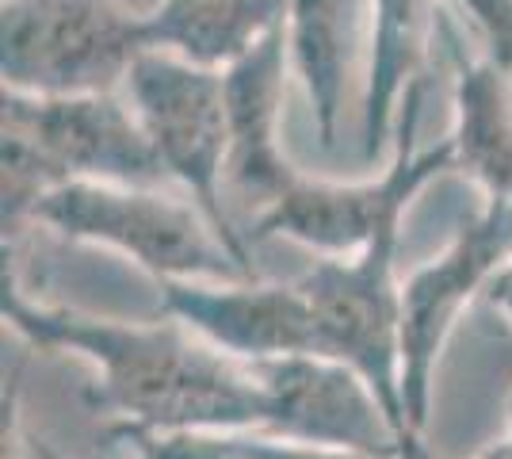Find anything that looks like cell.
I'll list each match as a JSON object with an SVG mask.
<instances>
[{
	"instance_id": "cell-11",
	"label": "cell",
	"mask_w": 512,
	"mask_h": 459,
	"mask_svg": "<svg viewBox=\"0 0 512 459\" xmlns=\"http://www.w3.org/2000/svg\"><path fill=\"white\" fill-rule=\"evenodd\" d=\"M283 23L287 0H165L142 16L150 50H172L207 69L234 66Z\"/></svg>"
},
{
	"instance_id": "cell-15",
	"label": "cell",
	"mask_w": 512,
	"mask_h": 459,
	"mask_svg": "<svg viewBox=\"0 0 512 459\" xmlns=\"http://www.w3.org/2000/svg\"><path fill=\"white\" fill-rule=\"evenodd\" d=\"M237 459H371L348 448H325V444H302V440H249V437H218Z\"/></svg>"
},
{
	"instance_id": "cell-17",
	"label": "cell",
	"mask_w": 512,
	"mask_h": 459,
	"mask_svg": "<svg viewBox=\"0 0 512 459\" xmlns=\"http://www.w3.org/2000/svg\"><path fill=\"white\" fill-rule=\"evenodd\" d=\"M490 299H493V306H501V310L512 314V261L490 280Z\"/></svg>"
},
{
	"instance_id": "cell-8",
	"label": "cell",
	"mask_w": 512,
	"mask_h": 459,
	"mask_svg": "<svg viewBox=\"0 0 512 459\" xmlns=\"http://www.w3.org/2000/svg\"><path fill=\"white\" fill-rule=\"evenodd\" d=\"M249 364L272 402L268 433L302 444L348 448L371 459L406 456L398 425L356 368L325 356H283Z\"/></svg>"
},
{
	"instance_id": "cell-2",
	"label": "cell",
	"mask_w": 512,
	"mask_h": 459,
	"mask_svg": "<svg viewBox=\"0 0 512 459\" xmlns=\"http://www.w3.org/2000/svg\"><path fill=\"white\" fill-rule=\"evenodd\" d=\"M165 176L138 111L115 92L31 96L4 88V207L12 215L73 180L153 188Z\"/></svg>"
},
{
	"instance_id": "cell-5",
	"label": "cell",
	"mask_w": 512,
	"mask_h": 459,
	"mask_svg": "<svg viewBox=\"0 0 512 459\" xmlns=\"http://www.w3.org/2000/svg\"><path fill=\"white\" fill-rule=\"evenodd\" d=\"M127 92L165 173L192 192L195 207L214 222L237 261L249 268L245 241L230 230L218 192V176L226 173L230 161V111L222 69L195 66L172 50H142L127 73Z\"/></svg>"
},
{
	"instance_id": "cell-3",
	"label": "cell",
	"mask_w": 512,
	"mask_h": 459,
	"mask_svg": "<svg viewBox=\"0 0 512 459\" xmlns=\"http://www.w3.org/2000/svg\"><path fill=\"white\" fill-rule=\"evenodd\" d=\"M65 238L111 245L134 257L153 280H222L245 284L253 272L234 257L214 222L188 203L104 180H73L50 188L27 211Z\"/></svg>"
},
{
	"instance_id": "cell-1",
	"label": "cell",
	"mask_w": 512,
	"mask_h": 459,
	"mask_svg": "<svg viewBox=\"0 0 512 459\" xmlns=\"http://www.w3.org/2000/svg\"><path fill=\"white\" fill-rule=\"evenodd\" d=\"M8 322L43 349H73L100 368L92 406L146 433L268 429L272 402L249 360L192 341L180 326H119L69 310L4 299Z\"/></svg>"
},
{
	"instance_id": "cell-10",
	"label": "cell",
	"mask_w": 512,
	"mask_h": 459,
	"mask_svg": "<svg viewBox=\"0 0 512 459\" xmlns=\"http://www.w3.org/2000/svg\"><path fill=\"white\" fill-rule=\"evenodd\" d=\"M283 54H287V23L264 35L260 43L222 69L226 77V111H230V161L226 176L237 188L256 192L268 203L279 199L295 169L283 161L276 142L279 100H283Z\"/></svg>"
},
{
	"instance_id": "cell-12",
	"label": "cell",
	"mask_w": 512,
	"mask_h": 459,
	"mask_svg": "<svg viewBox=\"0 0 512 459\" xmlns=\"http://www.w3.org/2000/svg\"><path fill=\"white\" fill-rule=\"evenodd\" d=\"M360 0H287V46L306 81L321 146H333L352 58L360 54Z\"/></svg>"
},
{
	"instance_id": "cell-13",
	"label": "cell",
	"mask_w": 512,
	"mask_h": 459,
	"mask_svg": "<svg viewBox=\"0 0 512 459\" xmlns=\"http://www.w3.org/2000/svg\"><path fill=\"white\" fill-rule=\"evenodd\" d=\"M455 157L482 176L493 196H512V111L497 62L459 69V138Z\"/></svg>"
},
{
	"instance_id": "cell-6",
	"label": "cell",
	"mask_w": 512,
	"mask_h": 459,
	"mask_svg": "<svg viewBox=\"0 0 512 459\" xmlns=\"http://www.w3.org/2000/svg\"><path fill=\"white\" fill-rule=\"evenodd\" d=\"M406 134L398 142V157L379 180L367 184H321L295 176L291 188L268 203V211L256 222L253 238H295L321 257H356L375 238L398 230V219L406 203L425 180L440 176L455 161V142H444L440 150L413 157V127L421 115V81L406 85Z\"/></svg>"
},
{
	"instance_id": "cell-16",
	"label": "cell",
	"mask_w": 512,
	"mask_h": 459,
	"mask_svg": "<svg viewBox=\"0 0 512 459\" xmlns=\"http://www.w3.org/2000/svg\"><path fill=\"white\" fill-rule=\"evenodd\" d=\"M474 20L482 23L486 39L493 46V58L497 66L509 69L512 66V0H463Z\"/></svg>"
},
{
	"instance_id": "cell-4",
	"label": "cell",
	"mask_w": 512,
	"mask_h": 459,
	"mask_svg": "<svg viewBox=\"0 0 512 459\" xmlns=\"http://www.w3.org/2000/svg\"><path fill=\"white\" fill-rule=\"evenodd\" d=\"M150 50L142 16L111 0H8L4 88L31 96L111 92Z\"/></svg>"
},
{
	"instance_id": "cell-14",
	"label": "cell",
	"mask_w": 512,
	"mask_h": 459,
	"mask_svg": "<svg viewBox=\"0 0 512 459\" xmlns=\"http://www.w3.org/2000/svg\"><path fill=\"white\" fill-rule=\"evenodd\" d=\"M432 27L428 0H379L375 31H371V85H367V138L363 153L375 157L383 150L390 108L421 58V46Z\"/></svg>"
},
{
	"instance_id": "cell-9",
	"label": "cell",
	"mask_w": 512,
	"mask_h": 459,
	"mask_svg": "<svg viewBox=\"0 0 512 459\" xmlns=\"http://www.w3.org/2000/svg\"><path fill=\"white\" fill-rule=\"evenodd\" d=\"M165 310L180 326L211 341L237 360H283V356H325V337L302 284L203 287L195 280H161Z\"/></svg>"
},
{
	"instance_id": "cell-7",
	"label": "cell",
	"mask_w": 512,
	"mask_h": 459,
	"mask_svg": "<svg viewBox=\"0 0 512 459\" xmlns=\"http://www.w3.org/2000/svg\"><path fill=\"white\" fill-rule=\"evenodd\" d=\"M512 261V196H493L478 219L459 230L436 264L402 287V398L413 433L428 410V372L470 295Z\"/></svg>"
}]
</instances>
